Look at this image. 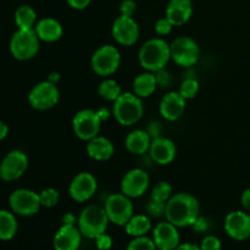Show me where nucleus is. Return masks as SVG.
Instances as JSON below:
<instances>
[{
  "label": "nucleus",
  "mask_w": 250,
  "mask_h": 250,
  "mask_svg": "<svg viewBox=\"0 0 250 250\" xmlns=\"http://www.w3.org/2000/svg\"><path fill=\"white\" fill-rule=\"evenodd\" d=\"M199 216V200L190 193H173L172 197L166 203L165 219L178 229L193 226Z\"/></svg>",
  "instance_id": "obj_1"
},
{
  "label": "nucleus",
  "mask_w": 250,
  "mask_h": 250,
  "mask_svg": "<svg viewBox=\"0 0 250 250\" xmlns=\"http://www.w3.org/2000/svg\"><path fill=\"white\" fill-rule=\"evenodd\" d=\"M138 61L144 71L156 72L165 68L171 61L170 43L163 37H154L142 44L138 51Z\"/></svg>",
  "instance_id": "obj_2"
},
{
  "label": "nucleus",
  "mask_w": 250,
  "mask_h": 250,
  "mask_svg": "<svg viewBox=\"0 0 250 250\" xmlns=\"http://www.w3.org/2000/svg\"><path fill=\"white\" fill-rule=\"evenodd\" d=\"M112 116L117 124L131 127L138 124L144 115L143 99L133 92H122V94L112 103Z\"/></svg>",
  "instance_id": "obj_3"
},
{
  "label": "nucleus",
  "mask_w": 250,
  "mask_h": 250,
  "mask_svg": "<svg viewBox=\"0 0 250 250\" xmlns=\"http://www.w3.org/2000/svg\"><path fill=\"white\" fill-rule=\"evenodd\" d=\"M109 217L104 207L90 204L83 208L77 217V227L83 237L95 239L100 234L105 233L109 227Z\"/></svg>",
  "instance_id": "obj_4"
},
{
  "label": "nucleus",
  "mask_w": 250,
  "mask_h": 250,
  "mask_svg": "<svg viewBox=\"0 0 250 250\" xmlns=\"http://www.w3.org/2000/svg\"><path fill=\"white\" fill-rule=\"evenodd\" d=\"M41 39L34 29H17L9 42V50L12 58L19 61H28L38 54Z\"/></svg>",
  "instance_id": "obj_5"
},
{
  "label": "nucleus",
  "mask_w": 250,
  "mask_h": 250,
  "mask_svg": "<svg viewBox=\"0 0 250 250\" xmlns=\"http://www.w3.org/2000/svg\"><path fill=\"white\" fill-rule=\"evenodd\" d=\"M121 66V53L117 46L104 44L93 53L90 58V67L97 76L106 78L116 73Z\"/></svg>",
  "instance_id": "obj_6"
},
{
  "label": "nucleus",
  "mask_w": 250,
  "mask_h": 250,
  "mask_svg": "<svg viewBox=\"0 0 250 250\" xmlns=\"http://www.w3.org/2000/svg\"><path fill=\"white\" fill-rule=\"evenodd\" d=\"M103 207L106 211L110 224H114L116 226L125 227L129 219L134 215L132 199L121 192L111 193L107 195Z\"/></svg>",
  "instance_id": "obj_7"
},
{
  "label": "nucleus",
  "mask_w": 250,
  "mask_h": 250,
  "mask_svg": "<svg viewBox=\"0 0 250 250\" xmlns=\"http://www.w3.org/2000/svg\"><path fill=\"white\" fill-rule=\"evenodd\" d=\"M171 60L177 66L190 68L200 58V48L197 42L188 36H180L170 43Z\"/></svg>",
  "instance_id": "obj_8"
},
{
  "label": "nucleus",
  "mask_w": 250,
  "mask_h": 250,
  "mask_svg": "<svg viewBox=\"0 0 250 250\" xmlns=\"http://www.w3.org/2000/svg\"><path fill=\"white\" fill-rule=\"evenodd\" d=\"M103 121L97 110L82 109L75 114L72 119V131L80 141L89 142L99 136Z\"/></svg>",
  "instance_id": "obj_9"
},
{
  "label": "nucleus",
  "mask_w": 250,
  "mask_h": 250,
  "mask_svg": "<svg viewBox=\"0 0 250 250\" xmlns=\"http://www.w3.org/2000/svg\"><path fill=\"white\" fill-rule=\"evenodd\" d=\"M9 207L10 210L19 216H34L42 208L39 193L28 188L15 189L9 197Z\"/></svg>",
  "instance_id": "obj_10"
},
{
  "label": "nucleus",
  "mask_w": 250,
  "mask_h": 250,
  "mask_svg": "<svg viewBox=\"0 0 250 250\" xmlns=\"http://www.w3.org/2000/svg\"><path fill=\"white\" fill-rule=\"evenodd\" d=\"M59 100H60V90L58 84H54L48 80L34 84L28 93L29 105L38 111L53 109L55 105H58Z\"/></svg>",
  "instance_id": "obj_11"
},
{
  "label": "nucleus",
  "mask_w": 250,
  "mask_h": 250,
  "mask_svg": "<svg viewBox=\"0 0 250 250\" xmlns=\"http://www.w3.org/2000/svg\"><path fill=\"white\" fill-rule=\"evenodd\" d=\"M29 160L24 151L20 149L9 151L0 163V178L5 182L20 180L28 170Z\"/></svg>",
  "instance_id": "obj_12"
},
{
  "label": "nucleus",
  "mask_w": 250,
  "mask_h": 250,
  "mask_svg": "<svg viewBox=\"0 0 250 250\" xmlns=\"http://www.w3.org/2000/svg\"><path fill=\"white\" fill-rule=\"evenodd\" d=\"M111 36L120 45L132 46L138 42L141 37V28L134 17L120 15L112 22Z\"/></svg>",
  "instance_id": "obj_13"
},
{
  "label": "nucleus",
  "mask_w": 250,
  "mask_h": 250,
  "mask_svg": "<svg viewBox=\"0 0 250 250\" xmlns=\"http://www.w3.org/2000/svg\"><path fill=\"white\" fill-rule=\"evenodd\" d=\"M97 177L88 171L77 173L68 185V194L71 199L77 203H87L97 194Z\"/></svg>",
  "instance_id": "obj_14"
},
{
  "label": "nucleus",
  "mask_w": 250,
  "mask_h": 250,
  "mask_svg": "<svg viewBox=\"0 0 250 250\" xmlns=\"http://www.w3.org/2000/svg\"><path fill=\"white\" fill-rule=\"evenodd\" d=\"M150 186V176L144 168H132L122 177L120 189L131 199L143 197Z\"/></svg>",
  "instance_id": "obj_15"
},
{
  "label": "nucleus",
  "mask_w": 250,
  "mask_h": 250,
  "mask_svg": "<svg viewBox=\"0 0 250 250\" xmlns=\"http://www.w3.org/2000/svg\"><path fill=\"white\" fill-rule=\"evenodd\" d=\"M224 229L227 236L237 242L250 238V214L246 210H233L225 217Z\"/></svg>",
  "instance_id": "obj_16"
},
{
  "label": "nucleus",
  "mask_w": 250,
  "mask_h": 250,
  "mask_svg": "<svg viewBox=\"0 0 250 250\" xmlns=\"http://www.w3.org/2000/svg\"><path fill=\"white\" fill-rule=\"evenodd\" d=\"M187 100L178 93V90L167 92L160 100L159 112L166 121L175 122L185 115Z\"/></svg>",
  "instance_id": "obj_17"
},
{
  "label": "nucleus",
  "mask_w": 250,
  "mask_h": 250,
  "mask_svg": "<svg viewBox=\"0 0 250 250\" xmlns=\"http://www.w3.org/2000/svg\"><path fill=\"white\" fill-rule=\"evenodd\" d=\"M153 241L158 250H175L180 246L181 237L178 227L167 220L159 222L153 229Z\"/></svg>",
  "instance_id": "obj_18"
},
{
  "label": "nucleus",
  "mask_w": 250,
  "mask_h": 250,
  "mask_svg": "<svg viewBox=\"0 0 250 250\" xmlns=\"http://www.w3.org/2000/svg\"><path fill=\"white\" fill-rule=\"evenodd\" d=\"M148 154L153 163L160 166H167L176 159L177 146L172 139L160 136L151 141Z\"/></svg>",
  "instance_id": "obj_19"
},
{
  "label": "nucleus",
  "mask_w": 250,
  "mask_h": 250,
  "mask_svg": "<svg viewBox=\"0 0 250 250\" xmlns=\"http://www.w3.org/2000/svg\"><path fill=\"white\" fill-rule=\"evenodd\" d=\"M82 233L77 225H61L53 238L54 250H78L82 243Z\"/></svg>",
  "instance_id": "obj_20"
},
{
  "label": "nucleus",
  "mask_w": 250,
  "mask_h": 250,
  "mask_svg": "<svg viewBox=\"0 0 250 250\" xmlns=\"http://www.w3.org/2000/svg\"><path fill=\"white\" fill-rule=\"evenodd\" d=\"M194 7L192 0H168L165 9V16L175 27L183 26L192 17Z\"/></svg>",
  "instance_id": "obj_21"
},
{
  "label": "nucleus",
  "mask_w": 250,
  "mask_h": 250,
  "mask_svg": "<svg viewBox=\"0 0 250 250\" xmlns=\"http://www.w3.org/2000/svg\"><path fill=\"white\" fill-rule=\"evenodd\" d=\"M34 32L41 39V42L45 43H55L60 41L63 36V27L54 17H43L39 19L34 27Z\"/></svg>",
  "instance_id": "obj_22"
},
{
  "label": "nucleus",
  "mask_w": 250,
  "mask_h": 250,
  "mask_svg": "<svg viewBox=\"0 0 250 250\" xmlns=\"http://www.w3.org/2000/svg\"><path fill=\"white\" fill-rule=\"evenodd\" d=\"M85 151L92 160L103 163V161L110 160L114 156L115 146L106 137L97 136L95 138L87 142Z\"/></svg>",
  "instance_id": "obj_23"
},
{
  "label": "nucleus",
  "mask_w": 250,
  "mask_h": 250,
  "mask_svg": "<svg viewBox=\"0 0 250 250\" xmlns=\"http://www.w3.org/2000/svg\"><path fill=\"white\" fill-rule=\"evenodd\" d=\"M153 138L149 136L146 129L137 128L129 132L125 138V148L133 155H144L149 151Z\"/></svg>",
  "instance_id": "obj_24"
},
{
  "label": "nucleus",
  "mask_w": 250,
  "mask_h": 250,
  "mask_svg": "<svg viewBox=\"0 0 250 250\" xmlns=\"http://www.w3.org/2000/svg\"><path fill=\"white\" fill-rule=\"evenodd\" d=\"M156 89H158V83H156L154 72L144 71L136 76L132 82V92L141 99H146V98L151 97Z\"/></svg>",
  "instance_id": "obj_25"
},
{
  "label": "nucleus",
  "mask_w": 250,
  "mask_h": 250,
  "mask_svg": "<svg viewBox=\"0 0 250 250\" xmlns=\"http://www.w3.org/2000/svg\"><path fill=\"white\" fill-rule=\"evenodd\" d=\"M153 229L150 216L146 214H134L125 226V231L131 237L146 236Z\"/></svg>",
  "instance_id": "obj_26"
},
{
  "label": "nucleus",
  "mask_w": 250,
  "mask_h": 250,
  "mask_svg": "<svg viewBox=\"0 0 250 250\" xmlns=\"http://www.w3.org/2000/svg\"><path fill=\"white\" fill-rule=\"evenodd\" d=\"M19 222L11 210L0 209V241H11L17 233Z\"/></svg>",
  "instance_id": "obj_27"
},
{
  "label": "nucleus",
  "mask_w": 250,
  "mask_h": 250,
  "mask_svg": "<svg viewBox=\"0 0 250 250\" xmlns=\"http://www.w3.org/2000/svg\"><path fill=\"white\" fill-rule=\"evenodd\" d=\"M14 20L17 29H34L38 22V16L31 5L23 4L15 10Z\"/></svg>",
  "instance_id": "obj_28"
},
{
  "label": "nucleus",
  "mask_w": 250,
  "mask_h": 250,
  "mask_svg": "<svg viewBox=\"0 0 250 250\" xmlns=\"http://www.w3.org/2000/svg\"><path fill=\"white\" fill-rule=\"evenodd\" d=\"M98 95L106 102L114 103L120 95L122 94V89L120 83L114 78L106 77L98 85Z\"/></svg>",
  "instance_id": "obj_29"
},
{
  "label": "nucleus",
  "mask_w": 250,
  "mask_h": 250,
  "mask_svg": "<svg viewBox=\"0 0 250 250\" xmlns=\"http://www.w3.org/2000/svg\"><path fill=\"white\" fill-rule=\"evenodd\" d=\"M200 89V84L198 82V80L193 76H188L185 80L181 82L180 88H178V93L185 98L186 100L194 99L198 95Z\"/></svg>",
  "instance_id": "obj_30"
},
{
  "label": "nucleus",
  "mask_w": 250,
  "mask_h": 250,
  "mask_svg": "<svg viewBox=\"0 0 250 250\" xmlns=\"http://www.w3.org/2000/svg\"><path fill=\"white\" fill-rule=\"evenodd\" d=\"M173 195V188L167 181H159L153 187L150 193V199L158 200V202L167 203L168 199Z\"/></svg>",
  "instance_id": "obj_31"
},
{
  "label": "nucleus",
  "mask_w": 250,
  "mask_h": 250,
  "mask_svg": "<svg viewBox=\"0 0 250 250\" xmlns=\"http://www.w3.org/2000/svg\"><path fill=\"white\" fill-rule=\"evenodd\" d=\"M39 198H41L42 208H55L60 202V192L54 187L44 188L39 192Z\"/></svg>",
  "instance_id": "obj_32"
},
{
  "label": "nucleus",
  "mask_w": 250,
  "mask_h": 250,
  "mask_svg": "<svg viewBox=\"0 0 250 250\" xmlns=\"http://www.w3.org/2000/svg\"><path fill=\"white\" fill-rule=\"evenodd\" d=\"M126 250H158L153 238L146 236L134 237L127 246Z\"/></svg>",
  "instance_id": "obj_33"
},
{
  "label": "nucleus",
  "mask_w": 250,
  "mask_h": 250,
  "mask_svg": "<svg viewBox=\"0 0 250 250\" xmlns=\"http://www.w3.org/2000/svg\"><path fill=\"white\" fill-rule=\"evenodd\" d=\"M146 211L148 216L155 217V219H160V217L165 216L166 203L158 202V200H154L149 198V200L146 204Z\"/></svg>",
  "instance_id": "obj_34"
},
{
  "label": "nucleus",
  "mask_w": 250,
  "mask_h": 250,
  "mask_svg": "<svg viewBox=\"0 0 250 250\" xmlns=\"http://www.w3.org/2000/svg\"><path fill=\"white\" fill-rule=\"evenodd\" d=\"M173 27L175 26L171 23L170 20L166 16H164L161 17V19L156 20L155 24H154V31H155V33L158 34L159 37H166L172 32Z\"/></svg>",
  "instance_id": "obj_35"
},
{
  "label": "nucleus",
  "mask_w": 250,
  "mask_h": 250,
  "mask_svg": "<svg viewBox=\"0 0 250 250\" xmlns=\"http://www.w3.org/2000/svg\"><path fill=\"white\" fill-rule=\"evenodd\" d=\"M155 73V78H156V83H158V88H170L172 85L173 82V77L171 75L170 71L167 68H161V70L156 71Z\"/></svg>",
  "instance_id": "obj_36"
},
{
  "label": "nucleus",
  "mask_w": 250,
  "mask_h": 250,
  "mask_svg": "<svg viewBox=\"0 0 250 250\" xmlns=\"http://www.w3.org/2000/svg\"><path fill=\"white\" fill-rule=\"evenodd\" d=\"M200 250H221L222 244L221 241L217 238L216 236H210L204 237L202 239V243H200Z\"/></svg>",
  "instance_id": "obj_37"
},
{
  "label": "nucleus",
  "mask_w": 250,
  "mask_h": 250,
  "mask_svg": "<svg viewBox=\"0 0 250 250\" xmlns=\"http://www.w3.org/2000/svg\"><path fill=\"white\" fill-rule=\"evenodd\" d=\"M119 11H120V15L133 17L137 11L136 0H122V1L120 2Z\"/></svg>",
  "instance_id": "obj_38"
},
{
  "label": "nucleus",
  "mask_w": 250,
  "mask_h": 250,
  "mask_svg": "<svg viewBox=\"0 0 250 250\" xmlns=\"http://www.w3.org/2000/svg\"><path fill=\"white\" fill-rule=\"evenodd\" d=\"M94 241H95V247H97L98 250H110L112 248V243H114L111 236L107 234L106 232L100 234V236H98Z\"/></svg>",
  "instance_id": "obj_39"
},
{
  "label": "nucleus",
  "mask_w": 250,
  "mask_h": 250,
  "mask_svg": "<svg viewBox=\"0 0 250 250\" xmlns=\"http://www.w3.org/2000/svg\"><path fill=\"white\" fill-rule=\"evenodd\" d=\"M146 132L149 133V136L151 138H158V137L161 136V132H163V126H161L160 122L158 121H153L148 125L146 127Z\"/></svg>",
  "instance_id": "obj_40"
},
{
  "label": "nucleus",
  "mask_w": 250,
  "mask_h": 250,
  "mask_svg": "<svg viewBox=\"0 0 250 250\" xmlns=\"http://www.w3.org/2000/svg\"><path fill=\"white\" fill-rule=\"evenodd\" d=\"M68 4V6L73 10H77V11H81V10L87 9L90 5L92 0H66Z\"/></svg>",
  "instance_id": "obj_41"
},
{
  "label": "nucleus",
  "mask_w": 250,
  "mask_h": 250,
  "mask_svg": "<svg viewBox=\"0 0 250 250\" xmlns=\"http://www.w3.org/2000/svg\"><path fill=\"white\" fill-rule=\"evenodd\" d=\"M241 204L242 207H243V209L250 214V188H247V189L243 190V193H242Z\"/></svg>",
  "instance_id": "obj_42"
},
{
  "label": "nucleus",
  "mask_w": 250,
  "mask_h": 250,
  "mask_svg": "<svg viewBox=\"0 0 250 250\" xmlns=\"http://www.w3.org/2000/svg\"><path fill=\"white\" fill-rule=\"evenodd\" d=\"M62 225H77V216L73 212H66L61 217Z\"/></svg>",
  "instance_id": "obj_43"
},
{
  "label": "nucleus",
  "mask_w": 250,
  "mask_h": 250,
  "mask_svg": "<svg viewBox=\"0 0 250 250\" xmlns=\"http://www.w3.org/2000/svg\"><path fill=\"white\" fill-rule=\"evenodd\" d=\"M192 227L197 232H204L208 229V221L205 219H203V217L199 216V219L194 222V225H193Z\"/></svg>",
  "instance_id": "obj_44"
},
{
  "label": "nucleus",
  "mask_w": 250,
  "mask_h": 250,
  "mask_svg": "<svg viewBox=\"0 0 250 250\" xmlns=\"http://www.w3.org/2000/svg\"><path fill=\"white\" fill-rule=\"evenodd\" d=\"M175 250H200V247L194 243L186 242V243H180V246H178Z\"/></svg>",
  "instance_id": "obj_45"
},
{
  "label": "nucleus",
  "mask_w": 250,
  "mask_h": 250,
  "mask_svg": "<svg viewBox=\"0 0 250 250\" xmlns=\"http://www.w3.org/2000/svg\"><path fill=\"white\" fill-rule=\"evenodd\" d=\"M97 112H98V115H99L100 120H102L103 122L106 121V120H109L110 115H112V112L109 111L106 107H100V109L97 110Z\"/></svg>",
  "instance_id": "obj_46"
},
{
  "label": "nucleus",
  "mask_w": 250,
  "mask_h": 250,
  "mask_svg": "<svg viewBox=\"0 0 250 250\" xmlns=\"http://www.w3.org/2000/svg\"><path fill=\"white\" fill-rule=\"evenodd\" d=\"M7 134H9V126L0 120V141L6 138Z\"/></svg>",
  "instance_id": "obj_47"
},
{
  "label": "nucleus",
  "mask_w": 250,
  "mask_h": 250,
  "mask_svg": "<svg viewBox=\"0 0 250 250\" xmlns=\"http://www.w3.org/2000/svg\"><path fill=\"white\" fill-rule=\"evenodd\" d=\"M60 78H61L60 73H59V72H51V73H49V76H48V78H46V80H48L49 82L54 83V84H58L59 81H60Z\"/></svg>",
  "instance_id": "obj_48"
}]
</instances>
